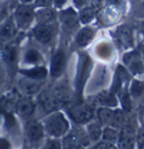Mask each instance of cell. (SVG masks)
I'll list each match as a JSON object with an SVG mask.
<instances>
[{"label":"cell","mask_w":144,"mask_h":149,"mask_svg":"<svg viewBox=\"0 0 144 149\" xmlns=\"http://www.w3.org/2000/svg\"><path fill=\"white\" fill-rule=\"evenodd\" d=\"M42 123L44 125L45 133L53 138L64 137L70 130V124L65 114L59 110L48 113Z\"/></svg>","instance_id":"obj_1"},{"label":"cell","mask_w":144,"mask_h":149,"mask_svg":"<svg viewBox=\"0 0 144 149\" xmlns=\"http://www.w3.org/2000/svg\"><path fill=\"white\" fill-rule=\"evenodd\" d=\"M35 7L32 3H20L12 13L14 20L19 31H26L33 27L35 23Z\"/></svg>","instance_id":"obj_2"},{"label":"cell","mask_w":144,"mask_h":149,"mask_svg":"<svg viewBox=\"0 0 144 149\" xmlns=\"http://www.w3.org/2000/svg\"><path fill=\"white\" fill-rule=\"evenodd\" d=\"M59 20L62 25L63 29L68 33H72L74 32V29L78 27L79 25V14L77 13L75 8H63L59 11L57 14Z\"/></svg>","instance_id":"obj_3"},{"label":"cell","mask_w":144,"mask_h":149,"mask_svg":"<svg viewBox=\"0 0 144 149\" xmlns=\"http://www.w3.org/2000/svg\"><path fill=\"white\" fill-rule=\"evenodd\" d=\"M56 28L52 24H36L32 27L33 36L38 43L42 45H47L52 42L54 35H55Z\"/></svg>","instance_id":"obj_4"},{"label":"cell","mask_w":144,"mask_h":149,"mask_svg":"<svg viewBox=\"0 0 144 149\" xmlns=\"http://www.w3.org/2000/svg\"><path fill=\"white\" fill-rule=\"evenodd\" d=\"M69 114L72 120L78 124H87L88 122L95 119L92 106L88 104H80L77 106H72V109H70L69 111Z\"/></svg>","instance_id":"obj_5"},{"label":"cell","mask_w":144,"mask_h":149,"mask_svg":"<svg viewBox=\"0 0 144 149\" xmlns=\"http://www.w3.org/2000/svg\"><path fill=\"white\" fill-rule=\"evenodd\" d=\"M136 142L137 132L132 125L125 124L122 129H119V137L117 141L118 149H134Z\"/></svg>","instance_id":"obj_6"},{"label":"cell","mask_w":144,"mask_h":149,"mask_svg":"<svg viewBox=\"0 0 144 149\" xmlns=\"http://www.w3.org/2000/svg\"><path fill=\"white\" fill-rule=\"evenodd\" d=\"M115 40L118 43V45L123 47L124 50H128L134 47V34L133 29L127 24H123L116 27L114 33Z\"/></svg>","instance_id":"obj_7"},{"label":"cell","mask_w":144,"mask_h":149,"mask_svg":"<svg viewBox=\"0 0 144 149\" xmlns=\"http://www.w3.org/2000/svg\"><path fill=\"white\" fill-rule=\"evenodd\" d=\"M18 27L14 20L12 15H9L0 24V43L1 44H7L10 43L18 33Z\"/></svg>","instance_id":"obj_8"},{"label":"cell","mask_w":144,"mask_h":149,"mask_svg":"<svg viewBox=\"0 0 144 149\" xmlns=\"http://www.w3.org/2000/svg\"><path fill=\"white\" fill-rule=\"evenodd\" d=\"M65 65H66V54L64 50H61V49L56 50L53 53V56L51 58V62H50L48 72L51 74V77L53 78L61 77L65 70Z\"/></svg>","instance_id":"obj_9"},{"label":"cell","mask_w":144,"mask_h":149,"mask_svg":"<svg viewBox=\"0 0 144 149\" xmlns=\"http://www.w3.org/2000/svg\"><path fill=\"white\" fill-rule=\"evenodd\" d=\"M37 101H38V104L42 106V109L44 110V112H46L47 114L51 112L57 111L62 106L56 100V97L54 96L53 91H51V89L41 91L37 96Z\"/></svg>","instance_id":"obj_10"},{"label":"cell","mask_w":144,"mask_h":149,"mask_svg":"<svg viewBox=\"0 0 144 149\" xmlns=\"http://www.w3.org/2000/svg\"><path fill=\"white\" fill-rule=\"evenodd\" d=\"M25 134L30 143H37L43 140L45 129L43 123L36 120H30L25 124Z\"/></svg>","instance_id":"obj_11"},{"label":"cell","mask_w":144,"mask_h":149,"mask_svg":"<svg viewBox=\"0 0 144 149\" xmlns=\"http://www.w3.org/2000/svg\"><path fill=\"white\" fill-rule=\"evenodd\" d=\"M124 63L133 74H142L144 72V63L141 53L137 51L127 52L124 56Z\"/></svg>","instance_id":"obj_12"},{"label":"cell","mask_w":144,"mask_h":149,"mask_svg":"<svg viewBox=\"0 0 144 149\" xmlns=\"http://www.w3.org/2000/svg\"><path fill=\"white\" fill-rule=\"evenodd\" d=\"M18 88L21 92V94H24L25 96L30 97V96L36 95V94H38L41 92L42 81L28 78V77H25V76H21V78L18 80Z\"/></svg>","instance_id":"obj_13"},{"label":"cell","mask_w":144,"mask_h":149,"mask_svg":"<svg viewBox=\"0 0 144 149\" xmlns=\"http://www.w3.org/2000/svg\"><path fill=\"white\" fill-rule=\"evenodd\" d=\"M18 58V50L16 45L7 43L5 47H2L0 52V60L5 65L6 69H12L16 65Z\"/></svg>","instance_id":"obj_14"},{"label":"cell","mask_w":144,"mask_h":149,"mask_svg":"<svg viewBox=\"0 0 144 149\" xmlns=\"http://www.w3.org/2000/svg\"><path fill=\"white\" fill-rule=\"evenodd\" d=\"M35 103L33 102V100L28 96H25L20 100H18L16 104H15V111H16V114L20 118H29L34 114L35 112Z\"/></svg>","instance_id":"obj_15"},{"label":"cell","mask_w":144,"mask_h":149,"mask_svg":"<svg viewBox=\"0 0 144 149\" xmlns=\"http://www.w3.org/2000/svg\"><path fill=\"white\" fill-rule=\"evenodd\" d=\"M95 35H96V28L90 25H86L77 32L74 42L79 47H86L93 40Z\"/></svg>","instance_id":"obj_16"},{"label":"cell","mask_w":144,"mask_h":149,"mask_svg":"<svg viewBox=\"0 0 144 149\" xmlns=\"http://www.w3.org/2000/svg\"><path fill=\"white\" fill-rule=\"evenodd\" d=\"M36 24H52L57 18V13L54 7L35 8Z\"/></svg>","instance_id":"obj_17"},{"label":"cell","mask_w":144,"mask_h":149,"mask_svg":"<svg viewBox=\"0 0 144 149\" xmlns=\"http://www.w3.org/2000/svg\"><path fill=\"white\" fill-rule=\"evenodd\" d=\"M18 72L21 76H25V77L35 79V80H39V81H43L50 74L44 65H33L29 68H21L18 70Z\"/></svg>","instance_id":"obj_18"},{"label":"cell","mask_w":144,"mask_h":149,"mask_svg":"<svg viewBox=\"0 0 144 149\" xmlns=\"http://www.w3.org/2000/svg\"><path fill=\"white\" fill-rule=\"evenodd\" d=\"M102 129H104V125L97 119H93V120H91L90 122L87 123L86 131H87V134H88L91 142L97 143L99 140H101Z\"/></svg>","instance_id":"obj_19"},{"label":"cell","mask_w":144,"mask_h":149,"mask_svg":"<svg viewBox=\"0 0 144 149\" xmlns=\"http://www.w3.org/2000/svg\"><path fill=\"white\" fill-rule=\"evenodd\" d=\"M42 61H43V56L41 54V52L34 47H30V49L26 50L24 53V56H23V62L29 67L41 65Z\"/></svg>","instance_id":"obj_20"},{"label":"cell","mask_w":144,"mask_h":149,"mask_svg":"<svg viewBox=\"0 0 144 149\" xmlns=\"http://www.w3.org/2000/svg\"><path fill=\"white\" fill-rule=\"evenodd\" d=\"M54 96L56 97V100L59 101V103L61 105H66L72 101V94L70 92V89L64 86V85H57L55 86L53 89Z\"/></svg>","instance_id":"obj_21"},{"label":"cell","mask_w":144,"mask_h":149,"mask_svg":"<svg viewBox=\"0 0 144 149\" xmlns=\"http://www.w3.org/2000/svg\"><path fill=\"white\" fill-rule=\"evenodd\" d=\"M114 116V110L108 106H100L97 111V120H98L104 127H107L111 124Z\"/></svg>","instance_id":"obj_22"},{"label":"cell","mask_w":144,"mask_h":149,"mask_svg":"<svg viewBox=\"0 0 144 149\" xmlns=\"http://www.w3.org/2000/svg\"><path fill=\"white\" fill-rule=\"evenodd\" d=\"M95 104L97 106H116L117 105V100L111 95L110 93L107 92H101L100 94H98L97 97H95Z\"/></svg>","instance_id":"obj_23"},{"label":"cell","mask_w":144,"mask_h":149,"mask_svg":"<svg viewBox=\"0 0 144 149\" xmlns=\"http://www.w3.org/2000/svg\"><path fill=\"white\" fill-rule=\"evenodd\" d=\"M79 22L83 25H88L90 23L93 22V19L96 18V15H97V11L93 9L91 6H86L83 7L82 9L79 10Z\"/></svg>","instance_id":"obj_24"},{"label":"cell","mask_w":144,"mask_h":149,"mask_svg":"<svg viewBox=\"0 0 144 149\" xmlns=\"http://www.w3.org/2000/svg\"><path fill=\"white\" fill-rule=\"evenodd\" d=\"M118 137H119V129H116V128L110 127V125L104 127L102 134H101V140L116 145L117 141H118Z\"/></svg>","instance_id":"obj_25"},{"label":"cell","mask_w":144,"mask_h":149,"mask_svg":"<svg viewBox=\"0 0 144 149\" xmlns=\"http://www.w3.org/2000/svg\"><path fill=\"white\" fill-rule=\"evenodd\" d=\"M81 69L79 70V77H78V87L81 89V86L83 84V81L86 80V74L89 70V58L87 56H82L80 60Z\"/></svg>","instance_id":"obj_26"},{"label":"cell","mask_w":144,"mask_h":149,"mask_svg":"<svg viewBox=\"0 0 144 149\" xmlns=\"http://www.w3.org/2000/svg\"><path fill=\"white\" fill-rule=\"evenodd\" d=\"M126 124V115L122 110H114V116L110 127H114L116 129H122Z\"/></svg>","instance_id":"obj_27"},{"label":"cell","mask_w":144,"mask_h":149,"mask_svg":"<svg viewBox=\"0 0 144 149\" xmlns=\"http://www.w3.org/2000/svg\"><path fill=\"white\" fill-rule=\"evenodd\" d=\"M144 93V83L141 80L134 79L131 84L129 87V94L132 97L134 98H138L140 96H142V94Z\"/></svg>","instance_id":"obj_28"},{"label":"cell","mask_w":144,"mask_h":149,"mask_svg":"<svg viewBox=\"0 0 144 149\" xmlns=\"http://www.w3.org/2000/svg\"><path fill=\"white\" fill-rule=\"evenodd\" d=\"M42 149H63L62 141L60 140V138L50 137V138L44 142L43 148Z\"/></svg>","instance_id":"obj_29"},{"label":"cell","mask_w":144,"mask_h":149,"mask_svg":"<svg viewBox=\"0 0 144 149\" xmlns=\"http://www.w3.org/2000/svg\"><path fill=\"white\" fill-rule=\"evenodd\" d=\"M108 0H90L89 1V6H91L97 13L101 11L102 9H105Z\"/></svg>","instance_id":"obj_30"},{"label":"cell","mask_w":144,"mask_h":149,"mask_svg":"<svg viewBox=\"0 0 144 149\" xmlns=\"http://www.w3.org/2000/svg\"><path fill=\"white\" fill-rule=\"evenodd\" d=\"M92 149H118V148H117L114 143H110V142L101 140V141H98Z\"/></svg>","instance_id":"obj_31"},{"label":"cell","mask_w":144,"mask_h":149,"mask_svg":"<svg viewBox=\"0 0 144 149\" xmlns=\"http://www.w3.org/2000/svg\"><path fill=\"white\" fill-rule=\"evenodd\" d=\"M35 8H45V7H53V0H35L34 1Z\"/></svg>","instance_id":"obj_32"},{"label":"cell","mask_w":144,"mask_h":149,"mask_svg":"<svg viewBox=\"0 0 144 149\" xmlns=\"http://www.w3.org/2000/svg\"><path fill=\"white\" fill-rule=\"evenodd\" d=\"M89 1L90 0H72V2H73V7L78 10L82 9L83 7L88 6V5H89Z\"/></svg>","instance_id":"obj_33"},{"label":"cell","mask_w":144,"mask_h":149,"mask_svg":"<svg viewBox=\"0 0 144 149\" xmlns=\"http://www.w3.org/2000/svg\"><path fill=\"white\" fill-rule=\"evenodd\" d=\"M137 143L141 149H144V127H142L137 132Z\"/></svg>","instance_id":"obj_34"},{"label":"cell","mask_w":144,"mask_h":149,"mask_svg":"<svg viewBox=\"0 0 144 149\" xmlns=\"http://www.w3.org/2000/svg\"><path fill=\"white\" fill-rule=\"evenodd\" d=\"M6 68L2 63V61L0 60V87L5 84V80H6Z\"/></svg>","instance_id":"obj_35"},{"label":"cell","mask_w":144,"mask_h":149,"mask_svg":"<svg viewBox=\"0 0 144 149\" xmlns=\"http://www.w3.org/2000/svg\"><path fill=\"white\" fill-rule=\"evenodd\" d=\"M0 149H11V143L7 138L0 137Z\"/></svg>","instance_id":"obj_36"},{"label":"cell","mask_w":144,"mask_h":149,"mask_svg":"<svg viewBox=\"0 0 144 149\" xmlns=\"http://www.w3.org/2000/svg\"><path fill=\"white\" fill-rule=\"evenodd\" d=\"M68 0H53V7L56 10H61L66 5Z\"/></svg>","instance_id":"obj_37"},{"label":"cell","mask_w":144,"mask_h":149,"mask_svg":"<svg viewBox=\"0 0 144 149\" xmlns=\"http://www.w3.org/2000/svg\"><path fill=\"white\" fill-rule=\"evenodd\" d=\"M8 16H9L8 9H7V8H5V7H3V8H1V9H0V24H1L5 19L7 18Z\"/></svg>","instance_id":"obj_38"},{"label":"cell","mask_w":144,"mask_h":149,"mask_svg":"<svg viewBox=\"0 0 144 149\" xmlns=\"http://www.w3.org/2000/svg\"><path fill=\"white\" fill-rule=\"evenodd\" d=\"M140 32H141V35L143 37L144 40V19L141 22V24H140Z\"/></svg>","instance_id":"obj_39"},{"label":"cell","mask_w":144,"mask_h":149,"mask_svg":"<svg viewBox=\"0 0 144 149\" xmlns=\"http://www.w3.org/2000/svg\"><path fill=\"white\" fill-rule=\"evenodd\" d=\"M19 1H20V3H32L33 5L35 0H19Z\"/></svg>","instance_id":"obj_40"},{"label":"cell","mask_w":144,"mask_h":149,"mask_svg":"<svg viewBox=\"0 0 144 149\" xmlns=\"http://www.w3.org/2000/svg\"><path fill=\"white\" fill-rule=\"evenodd\" d=\"M141 56H142V60H143V63H144V47L142 49V51H141Z\"/></svg>","instance_id":"obj_41"},{"label":"cell","mask_w":144,"mask_h":149,"mask_svg":"<svg viewBox=\"0 0 144 149\" xmlns=\"http://www.w3.org/2000/svg\"><path fill=\"white\" fill-rule=\"evenodd\" d=\"M142 10H143V13H144V0H143V2H142Z\"/></svg>","instance_id":"obj_42"},{"label":"cell","mask_w":144,"mask_h":149,"mask_svg":"<svg viewBox=\"0 0 144 149\" xmlns=\"http://www.w3.org/2000/svg\"><path fill=\"white\" fill-rule=\"evenodd\" d=\"M1 49H2V45H1V43H0V52H1Z\"/></svg>","instance_id":"obj_43"}]
</instances>
